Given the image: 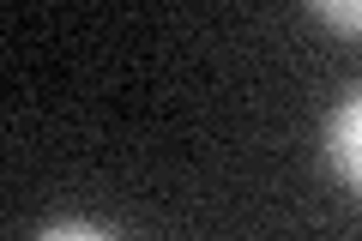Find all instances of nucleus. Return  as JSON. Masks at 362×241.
Returning a JSON list of instances; mask_svg holds the SVG:
<instances>
[{"label": "nucleus", "instance_id": "obj_1", "mask_svg": "<svg viewBox=\"0 0 362 241\" xmlns=\"http://www.w3.org/2000/svg\"><path fill=\"white\" fill-rule=\"evenodd\" d=\"M326 163L350 193H362V85L326 114Z\"/></svg>", "mask_w": 362, "mask_h": 241}, {"label": "nucleus", "instance_id": "obj_3", "mask_svg": "<svg viewBox=\"0 0 362 241\" xmlns=\"http://www.w3.org/2000/svg\"><path fill=\"white\" fill-rule=\"evenodd\" d=\"M37 235H42V241H66V235H85V241H103V235H109V223H90V217H54V223H42Z\"/></svg>", "mask_w": 362, "mask_h": 241}, {"label": "nucleus", "instance_id": "obj_2", "mask_svg": "<svg viewBox=\"0 0 362 241\" xmlns=\"http://www.w3.org/2000/svg\"><path fill=\"white\" fill-rule=\"evenodd\" d=\"M314 18H320L326 30H338V37H362V0H308Z\"/></svg>", "mask_w": 362, "mask_h": 241}]
</instances>
